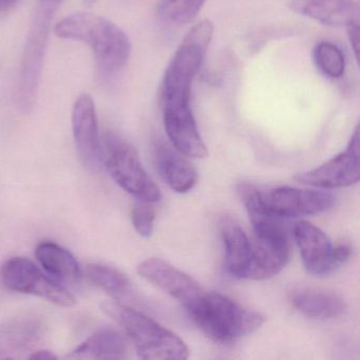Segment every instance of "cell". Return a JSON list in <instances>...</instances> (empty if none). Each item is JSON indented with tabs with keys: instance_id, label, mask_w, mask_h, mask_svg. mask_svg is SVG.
<instances>
[{
	"instance_id": "cell-1",
	"label": "cell",
	"mask_w": 360,
	"mask_h": 360,
	"mask_svg": "<svg viewBox=\"0 0 360 360\" xmlns=\"http://www.w3.org/2000/svg\"><path fill=\"white\" fill-rule=\"evenodd\" d=\"M184 307L208 338L222 345H231L256 332L265 321L262 314L244 309L217 292L203 290Z\"/></svg>"
},
{
	"instance_id": "cell-2",
	"label": "cell",
	"mask_w": 360,
	"mask_h": 360,
	"mask_svg": "<svg viewBox=\"0 0 360 360\" xmlns=\"http://www.w3.org/2000/svg\"><path fill=\"white\" fill-rule=\"evenodd\" d=\"M56 33L60 39L82 41L89 46L98 68L105 73L121 70L131 53L129 39L120 27L89 12L67 16L56 25Z\"/></svg>"
},
{
	"instance_id": "cell-3",
	"label": "cell",
	"mask_w": 360,
	"mask_h": 360,
	"mask_svg": "<svg viewBox=\"0 0 360 360\" xmlns=\"http://www.w3.org/2000/svg\"><path fill=\"white\" fill-rule=\"evenodd\" d=\"M102 311L123 330L142 359L183 360L189 357L188 347L178 335L141 311L115 301L103 303Z\"/></svg>"
},
{
	"instance_id": "cell-4",
	"label": "cell",
	"mask_w": 360,
	"mask_h": 360,
	"mask_svg": "<svg viewBox=\"0 0 360 360\" xmlns=\"http://www.w3.org/2000/svg\"><path fill=\"white\" fill-rule=\"evenodd\" d=\"M63 1L64 0H37L35 6L22 52L16 91L18 105L25 112L32 110L37 102L50 29Z\"/></svg>"
},
{
	"instance_id": "cell-5",
	"label": "cell",
	"mask_w": 360,
	"mask_h": 360,
	"mask_svg": "<svg viewBox=\"0 0 360 360\" xmlns=\"http://www.w3.org/2000/svg\"><path fill=\"white\" fill-rule=\"evenodd\" d=\"M214 37L210 20L198 22L185 35L166 68L162 83L163 103L191 102V87Z\"/></svg>"
},
{
	"instance_id": "cell-6",
	"label": "cell",
	"mask_w": 360,
	"mask_h": 360,
	"mask_svg": "<svg viewBox=\"0 0 360 360\" xmlns=\"http://www.w3.org/2000/svg\"><path fill=\"white\" fill-rule=\"evenodd\" d=\"M101 160L113 180L136 200L158 203L162 195L134 147L115 132L101 136Z\"/></svg>"
},
{
	"instance_id": "cell-7",
	"label": "cell",
	"mask_w": 360,
	"mask_h": 360,
	"mask_svg": "<svg viewBox=\"0 0 360 360\" xmlns=\"http://www.w3.org/2000/svg\"><path fill=\"white\" fill-rule=\"evenodd\" d=\"M4 286L12 292L34 295L60 307H73L77 300L58 280L41 271L32 261L13 257L4 263L0 271Z\"/></svg>"
},
{
	"instance_id": "cell-8",
	"label": "cell",
	"mask_w": 360,
	"mask_h": 360,
	"mask_svg": "<svg viewBox=\"0 0 360 360\" xmlns=\"http://www.w3.org/2000/svg\"><path fill=\"white\" fill-rule=\"evenodd\" d=\"M250 223L254 239L248 279H269L279 274L290 260L288 235L277 219L263 218Z\"/></svg>"
},
{
	"instance_id": "cell-9",
	"label": "cell",
	"mask_w": 360,
	"mask_h": 360,
	"mask_svg": "<svg viewBox=\"0 0 360 360\" xmlns=\"http://www.w3.org/2000/svg\"><path fill=\"white\" fill-rule=\"evenodd\" d=\"M265 212L277 220L315 216L330 210L336 202L332 193L282 186L262 191Z\"/></svg>"
},
{
	"instance_id": "cell-10",
	"label": "cell",
	"mask_w": 360,
	"mask_h": 360,
	"mask_svg": "<svg viewBox=\"0 0 360 360\" xmlns=\"http://www.w3.org/2000/svg\"><path fill=\"white\" fill-rule=\"evenodd\" d=\"M359 127H356L347 149L326 163L297 174L301 184L324 189L345 188L356 184L360 176Z\"/></svg>"
},
{
	"instance_id": "cell-11",
	"label": "cell",
	"mask_w": 360,
	"mask_h": 360,
	"mask_svg": "<svg viewBox=\"0 0 360 360\" xmlns=\"http://www.w3.org/2000/svg\"><path fill=\"white\" fill-rule=\"evenodd\" d=\"M163 121L172 146L186 158L205 159L208 151L191 102L163 103Z\"/></svg>"
},
{
	"instance_id": "cell-12",
	"label": "cell",
	"mask_w": 360,
	"mask_h": 360,
	"mask_svg": "<svg viewBox=\"0 0 360 360\" xmlns=\"http://www.w3.org/2000/svg\"><path fill=\"white\" fill-rule=\"evenodd\" d=\"M72 129L79 159L88 169L96 172L102 165L101 136L96 105L89 94H83L75 102Z\"/></svg>"
},
{
	"instance_id": "cell-13",
	"label": "cell",
	"mask_w": 360,
	"mask_h": 360,
	"mask_svg": "<svg viewBox=\"0 0 360 360\" xmlns=\"http://www.w3.org/2000/svg\"><path fill=\"white\" fill-rule=\"evenodd\" d=\"M294 239L305 269L314 276H326L338 269L334 260V244L319 227L307 221L296 223Z\"/></svg>"
},
{
	"instance_id": "cell-14",
	"label": "cell",
	"mask_w": 360,
	"mask_h": 360,
	"mask_svg": "<svg viewBox=\"0 0 360 360\" xmlns=\"http://www.w3.org/2000/svg\"><path fill=\"white\" fill-rule=\"evenodd\" d=\"M138 273L183 305L191 302L203 290L199 282L162 259H146L139 264Z\"/></svg>"
},
{
	"instance_id": "cell-15",
	"label": "cell",
	"mask_w": 360,
	"mask_h": 360,
	"mask_svg": "<svg viewBox=\"0 0 360 360\" xmlns=\"http://www.w3.org/2000/svg\"><path fill=\"white\" fill-rule=\"evenodd\" d=\"M288 8L324 26L347 28L359 24V5L354 0H290Z\"/></svg>"
},
{
	"instance_id": "cell-16",
	"label": "cell",
	"mask_w": 360,
	"mask_h": 360,
	"mask_svg": "<svg viewBox=\"0 0 360 360\" xmlns=\"http://www.w3.org/2000/svg\"><path fill=\"white\" fill-rule=\"evenodd\" d=\"M153 159L164 182L178 193L193 191L198 182V172L185 155L162 140L153 145Z\"/></svg>"
},
{
	"instance_id": "cell-17",
	"label": "cell",
	"mask_w": 360,
	"mask_h": 360,
	"mask_svg": "<svg viewBox=\"0 0 360 360\" xmlns=\"http://www.w3.org/2000/svg\"><path fill=\"white\" fill-rule=\"evenodd\" d=\"M288 299L297 311L313 319H336L347 311V304L339 295L322 288H294L288 294Z\"/></svg>"
},
{
	"instance_id": "cell-18",
	"label": "cell",
	"mask_w": 360,
	"mask_h": 360,
	"mask_svg": "<svg viewBox=\"0 0 360 360\" xmlns=\"http://www.w3.org/2000/svg\"><path fill=\"white\" fill-rule=\"evenodd\" d=\"M221 236L227 273L238 279H248L252 259V240L239 224L233 222L223 225Z\"/></svg>"
},
{
	"instance_id": "cell-19",
	"label": "cell",
	"mask_w": 360,
	"mask_h": 360,
	"mask_svg": "<svg viewBox=\"0 0 360 360\" xmlns=\"http://www.w3.org/2000/svg\"><path fill=\"white\" fill-rule=\"evenodd\" d=\"M127 340L115 330H102L67 355L70 359L119 360L127 357Z\"/></svg>"
},
{
	"instance_id": "cell-20",
	"label": "cell",
	"mask_w": 360,
	"mask_h": 360,
	"mask_svg": "<svg viewBox=\"0 0 360 360\" xmlns=\"http://www.w3.org/2000/svg\"><path fill=\"white\" fill-rule=\"evenodd\" d=\"M35 256L46 273L60 283L75 282L81 278V267L75 257L54 242L39 244Z\"/></svg>"
},
{
	"instance_id": "cell-21",
	"label": "cell",
	"mask_w": 360,
	"mask_h": 360,
	"mask_svg": "<svg viewBox=\"0 0 360 360\" xmlns=\"http://www.w3.org/2000/svg\"><path fill=\"white\" fill-rule=\"evenodd\" d=\"M39 338L34 324H20L0 328V359H13L15 354L30 349Z\"/></svg>"
},
{
	"instance_id": "cell-22",
	"label": "cell",
	"mask_w": 360,
	"mask_h": 360,
	"mask_svg": "<svg viewBox=\"0 0 360 360\" xmlns=\"http://www.w3.org/2000/svg\"><path fill=\"white\" fill-rule=\"evenodd\" d=\"M88 282L115 298L123 297L129 292L130 281L125 274L108 265L92 263L85 269Z\"/></svg>"
},
{
	"instance_id": "cell-23",
	"label": "cell",
	"mask_w": 360,
	"mask_h": 360,
	"mask_svg": "<svg viewBox=\"0 0 360 360\" xmlns=\"http://www.w3.org/2000/svg\"><path fill=\"white\" fill-rule=\"evenodd\" d=\"M205 3L206 0H160L158 13L172 24H191Z\"/></svg>"
},
{
	"instance_id": "cell-24",
	"label": "cell",
	"mask_w": 360,
	"mask_h": 360,
	"mask_svg": "<svg viewBox=\"0 0 360 360\" xmlns=\"http://www.w3.org/2000/svg\"><path fill=\"white\" fill-rule=\"evenodd\" d=\"M314 60L317 68L330 79H339L345 75V56L334 44L328 41L318 44L314 50Z\"/></svg>"
},
{
	"instance_id": "cell-25",
	"label": "cell",
	"mask_w": 360,
	"mask_h": 360,
	"mask_svg": "<svg viewBox=\"0 0 360 360\" xmlns=\"http://www.w3.org/2000/svg\"><path fill=\"white\" fill-rule=\"evenodd\" d=\"M155 203L136 200L131 212L132 225L136 233L143 238H150L155 229Z\"/></svg>"
},
{
	"instance_id": "cell-26",
	"label": "cell",
	"mask_w": 360,
	"mask_h": 360,
	"mask_svg": "<svg viewBox=\"0 0 360 360\" xmlns=\"http://www.w3.org/2000/svg\"><path fill=\"white\" fill-rule=\"evenodd\" d=\"M352 248L347 244H337L334 246V260L337 267L345 264L351 257Z\"/></svg>"
},
{
	"instance_id": "cell-27",
	"label": "cell",
	"mask_w": 360,
	"mask_h": 360,
	"mask_svg": "<svg viewBox=\"0 0 360 360\" xmlns=\"http://www.w3.org/2000/svg\"><path fill=\"white\" fill-rule=\"evenodd\" d=\"M347 35H349V43H351L352 49L355 53L356 60H358L359 56V24L351 25L347 27Z\"/></svg>"
},
{
	"instance_id": "cell-28",
	"label": "cell",
	"mask_w": 360,
	"mask_h": 360,
	"mask_svg": "<svg viewBox=\"0 0 360 360\" xmlns=\"http://www.w3.org/2000/svg\"><path fill=\"white\" fill-rule=\"evenodd\" d=\"M29 359L37 360H54L58 359V356L53 352L49 349H41V351H35L29 356Z\"/></svg>"
},
{
	"instance_id": "cell-29",
	"label": "cell",
	"mask_w": 360,
	"mask_h": 360,
	"mask_svg": "<svg viewBox=\"0 0 360 360\" xmlns=\"http://www.w3.org/2000/svg\"><path fill=\"white\" fill-rule=\"evenodd\" d=\"M18 1V0H0V14L11 9Z\"/></svg>"
},
{
	"instance_id": "cell-30",
	"label": "cell",
	"mask_w": 360,
	"mask_h": 360,
	"mask_svg": "<svg viewBox=\"0 0 360 360\" xmlns=\"http://www.w3.org/2000/svg\"><path fill=\"white\" fill-rule=\"evenodd\" d=\"M84 1H85L86 5L92 6L96 4V0H84Z\"/></svg>"
}]
</instances>
